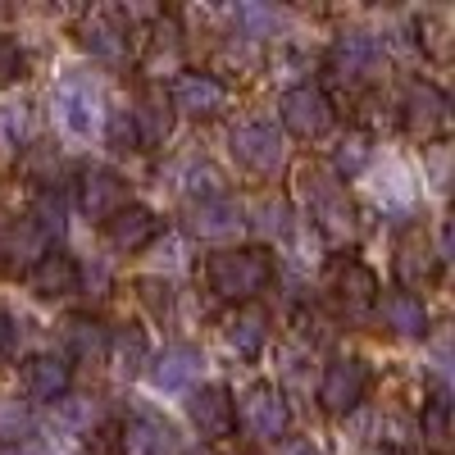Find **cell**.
Segmentation results:
<instances>
[{
    "mask_svg": "<svg viewBox=\"0 0 455 455\" xmlns=\"http://www.w3.org/2000/svg\"><path fill=\"white\" fill-rule=\"evenodd\" d=\"M68 387H73V369L60 360V355H32V360H23V392L32 396V401H60V396H68Z\"/></svg>",
    "mask_w": 455,
    "mask_h": 455,
    "instance_id": "cell-20",
    "label": "cell"
},
{
    "mask_svg": "<svg viewBox=\"0 0 455 455\" xmlns=\"http://www.w3.org/2000/svg\"><path fill=\"white\" fill-rule=\"evenodd\" d=\"M14 341H19V328H14V319H10L5 310H0V360L14 351Z\"/></svg>",
    "mask_w": 455,
    "mask_h": 455,
    "instance_id": "cell-41",
    "label": "cell"
},
{
    "mask_svg": "<svg viewBox=\"0 0 455 455\" xmlns=\"http://www.w3.org/2000/svg\"><path fill=\"white\" fill-rule=\"evenodd\" d=\"M64 347H68V355L78 364H105L109 360V328L87 319V315H78V319H68V328H64Z\"/></svg>",
    "mask_w": 455,
    "mask_h": 455,
    "instance_id": "cell-24",
    "label": "cell"
},
{
    "mask_svg": "<svg viewBox=\"0 0 455 455\" xmlns=\"http://www.w3.org/2000/svg\"><path fill=\"white\" fill-rule=\"evenodd\" d=\"M109 355L119 360L114 369H119L124 378H137L146 369V337L141 328H124V332H109Z\"/></svg>",
    "mask_w": 455,
    "mask_h": 455,
    "instance_id": "cell-30",
    "label": "cell"
},
{
    "mask_svg": "<svg viewBox=\"0 0 455 455\" xmlns=\"http://www.w3.org/2000/svg\"><path fill=\"white\" fill-rule=\"evenodd\" d=\"M23 68H28L23 51L10 42V36H0V83H14V78H23Z\"/></svg>",
    "mask_w": 455,
    "mask_h": 455,
    "instance_id": "cell-39",
    "label": "cell"
},
{
    "mask_svg": "<svg viewBox=\"0 0 455 455\" xmlns=\"http://www.w3.org/2000/svg\"><path fill=\"white\" fill-rule=\"evenodd\" d=\"M55 424H60L64 433L87 437V433L100 424V401H96V396H60V401H55Z\"/></svg>",
    "mask_w": 455,
    "mask_h": 455,
    "instance_id": "cell-28",
    "label": "cell"
},
{
    "mask_svg": "<svg viewBox=\"0 0 455 455\" xmlns=\"http://www.w3.org/2000/svg\"><path fill=\"white\" fill-rule=\"evenodd\" d=\"M0 455H51V451H46L42 442H32V437H28V442H10V446H0Z\"/></svg>",
    "mask_w": 455,
    "mask_h": 455,
    "instance_id": "cell-42",
    "label": "cell"
},
{
    "mask_svg": "<svg viewBox=\"0 0 455 455\" xmlns=\"http://www.w3.org/2000/svg\"><path fill=\"white\" fill-rule=\"evenodd\" d=\"M405 132L419 141H437L446 132V96L433 83H414L405 92Z\"/></svg>",
    "mask_w": 455,
    "mask_h": 455,
    "instance_id": "cell-13",
    "label": "cell"
},
{
    "mask_svg": "<svg viewBox=\"0 0 455 455\" xmlns=\"http://www.w3.org/2000/svg\"><path fill=\"white\" fill-rule=\"evenodd\" d=\"M223 337H228V347H233L242 360H255L264 351V341H269V310L255 306V300H246V306H237L233 315H228Z\"/></svg>",
    "mask_w": 455,
    "mask_h": 455,
    "instance_id": "cell-19",
    "label": "cell"
},
{
    "mask_svg": "<svg viewBox=\"0 0 455 455\" xmlns=\"http://www.w3.org/2000/svg\"><path fill=\"white\" fill-rule=\"evenodd\" d=\"M205 283L214 296L223 300H246L255 291H264L274 283V259L269 251H259V246H233V251H219L205 259Z\"/></svg>",
    "mask_w": 455,
    "mask_h": 455,
    "instance_id": "cell-1",
    "label": "cell"
},
{
    "mask_svg": "<svg viewBox=\"0 0 455 455\" xmlns=\"http://www.w3.org/2000/svg\"><path fill=\"white\" fill-rule=\"evenodd\" d=\"M28 287L36 296H46V300H60V296H73L83 287V269H78V259L64 255V251H46L42 259L28 269Z\"/></svg>",
    "mask_w": 455,
    "mask_h": 455,
    "instance_id": "cell-16",
    "label": "cell"
},
{
    "mask_svg": "<svg viewBox=\"0 0 455 455\" xmlns=\"http://www.w3.org/2000/svg\"><path fill=\"white\" fill-rule=\"evenodd\" d=\"M119 455H182V442L164 414L132 410L119 428Z\"/></svg>",
    "mask_w": 455,
    "mask_h": 455,
    "instance_id": "cell-9",
    "label": "cell"
},
{
    "mask_svg": "<svg viewBox=\"0 0 455 455\" xmlns=\"http://www.w3.org/2000/svg\"><path fill=\"white\" fill-rule=\"evenodd\" d=\"M187 196H192V205L219 201L223 196V173L214 164H192V169H187Z\"/></svg>",
    "mask_w": 455,
    "mask_h": 455,
    "instance_id": "cell-33",
    "label": "cell"
},
{
    "mask_svg": "<svg viewBox=\"0 0 455 455\" xmlns=\"http://www.w3.org/2000/svg\"><path fill=\"white\" fill-rule=\"evenodd\" d=\"M300 192H306V210L315 233L328 242H347L355 233V210L347 201V187L323 169H300Z\"/></svg>",
    "mask_w": 455,
    "mask_h": 455,
    "instance_id": "cell-2",
    "label": "cell"
},
{
    "mask_svg": "<svg viewBox=\"0 0 455 455\" xmlns=\"http://www.w3.org/2000/svg\"><path fill=\"white\" fill-rule=\"evenodd\" d=\"M259 228H264V233H274V237H287V233H291V210H287L283 196L264 201V219H259Z\"/></svg>",
    "mask_w": 455,
    "mask_h": 455,
    "instance_id": "cell-38",
    "label": "cell"
},
{
    "mask_svg": "<svg viewBox=\"0 0 455 455\" xmlns=\"http://www.w3.org/2000/svg\"><path fill=\"white\" fill-rule=\"evenodd\" d=\"M23 132H28V109H23V105L0 109V137H5V146L23 141Z\"/></svg>",
    "mask_w": 455,
    "mask_h": 455,
    "instance_id": "cell-40",
    "label": "cell"
},
{
    "mask_svg": "<svg viewBox=\"0 0 455 455\" xmlns=\"http://www.w3.org/2000/svg\"><path fill=\"white\" fill-rule=\"evenodd\" d=\"M132 287H137V296H141V306L150 310V319H160V323L173 319V287H169L164 278H137Z\"/></svg>",
    "mask_w": 455,
    "mask_h": 455,
    "instance_id": "cell-31",
    "label": "cell"
},
{
    "mask_svg": "<svg viewBox=\"0 0 455 455\" xmlns=\"http://www.w3.org/2000/svg\"><path fill=\"white\" fill-rule=\"evenodd\" d=\"M369 383L373 373L360 355H341L323 369V383H319V405L328 414H351L364 396H369Z\"/></svg>",
    "mask_w": 455,
    "mask_h": 455,
    "instance_id": "cell-4",
    "label": "cell"
},
{
    "mask_svg": "<svg viewBox=\"0 0 455 455\" xmlns=\"http://www.w3.org/2000/svg\"><path fill=\"white\" fill-rule=\"evenodd\" d=\"M378 64H383V46H378L369 32L337 36L332 51H328V73L337 83H347V87H364L378 73Z\"/></svg>",
    "mask_w": 455,
    "mask_h": 455,
    "instance_id": "cell-10",
    "label": "cell"
},
{
    "mask_svg": "<svg viewBox=\"0 0 455 455\" xmlns=\"http://www.w3.org/2000/svg\"><path fill=\"white\" fill-rule=\"evenodd\" d=\"M378 455H410V451H396V446H387V451H378Z\"/></svg>",
    "mask_w": 455,
    "mask_h": 455,
    "instance_id": "cell-45",
    "label": "cell"
},
{
    "mask_svg": "<svg viewBox=\"0 0 455 455\" xmlns=\"http://www.w3.org/2000/svg\"><path fill=\"white\" fill-rule=\"evenodd\" d=\"M128 114H132V124H137V141H141V150H146V146H160V141L173 132V109H169V100L156 96V92H146Z\"/></svg>",
    "mask_w": 455,
    "mask_h": 455,
    "instance_id": "cell-25",
    "label": "cell"
},
{
    "mask_svg": "<svg viewBox=\"0 0 455 455\" xmlns=\"http://www.w3.org/2000/svg\"><path fill=\"white\" fill-rule=\"evenodd\" d=\"M328 296L337 300V310L347 319H364L378 300V278L360 259H337L328 269Z\"/></svg>",
    "mask_w": 455,
    "mask_h": 455,
    "instance_id": "cell-7",
    "label": "cell"
},
{
    "mask_svg": "<svg viewBox=\"0 0 455 455\" xmlns=\"http://www.w3.org/2000/svg\"><path fill=\"white\" fill-rule=\"evenodd\" d=\"M433 274H437V255L424 246V237H405V242L396 246V278H401V291L424 287Z\"/></svg>",
    "mask_w": 455,
    "mask_h": 455,
    "instance_id": "cell-26",
    "label": "cell"
},
{
    "mask_svg": "<svg viewBox=\"0 0 455 455\" xmlns=\"http://www.w3.org/2000/svg\"><path fill=\"white\" fill-rule=\"evenodd\" d=\"M105 137H109V146L114 150H141V141H137V124H132V114L128 109H109L105 114Z\"/></svg>",
    "mask_w": 455,
    "mask_h": 455,
    "instance_id": "cell-35",
    "label": "cell"
},
{
    "mask_svg": "<svg viewBox=\"0 0 455 455\" xmlns=\"http://www.w3.org/2000/svg\"><path fill=\"white\" fill-rule=\"evenodd\" d=\"M83 46L96 55V60H105V64H124L128 60V28H124V19L119 14H92L87 23H83Z\"/></svg>",
    "mask_w": 455,
    "mask_h": 455,
    "instance_id": "cell-22",
    "label": "cell"
},
{
    "mask_svg": "<svg viewBox=\"0 0 455 455\" xmlns=\"http://www.w3.org/2000/svg\"><path fill=\"white\" fill-rule=\"evenodd\" d=\"M0 437H5V442H28L32 437V419H28V410L19 401L0 405Z\"/></svg>",
    "mask_w": 455,
    "mask_h": 455,
    "instance_id": "cell-37",
    "label": "cell"
},
{
    "mask_svg": "<svg viewBox=\"0 0 455 455\" xmlns=\"http://www.w3.org/2000/svg\"><path fill=\"white\" fill-rule=\"evenodd\" d=\"M201 369H205V355L196 347H187V341H173V347H164L150 360V383L160 392H187L201 378Z\"/></svg>",
    "mask_w": 455,
    "mask_h": 455,
    "instance_id": "cell-14",
    "label": "cell"
},
{
    "mask_svg": "<svg viewBox=\"0 0 455 455\" xmlns=\"http://www.w3.org/2000/svg\"><path fill=\"white\" fill-rule=\"evenodd\" d=\"M55 124L68 141H92L105 124V96L87 73H68L55 87Z\"/></svg>",
    "mask_w": 455,
    "mask_h": 455,
    "instance_id": "cell-3",
    "label": "cell"
},
{
    "mask_svg": "<svg viewBox=\"0 0 455 455\" xmlns=\"http://www.w3.org/2000/svg\"><path fill=\"white\" fill-rule=\"evenodd\" d=\"M287 455H319V451H310V446H296V451H287Z\"/></svg>",
    "mask_w": 455,
    "mask_h": 455,
    "instance_id": "cell-43",
    "label": "cell"
},
{
    "mask_svg": "<svg viewBox=\"0 0 455 455\" xmlns=\"http://www.w3.org/2000/svg\"><path fill=\"white\" fill-rule=\"evenodd\" d=\"M46 237H42V228H36L32 219H19V223H10L5 233H0V259L5 264H14V269H32L36 259L46 255Z\"/></svg>",
    "mask_w": 455,
    "mask_h": 455,
    "instance_id": "cell-23",
    "label": "cell"
},
{
    "mask_svg": "<svg viewBox=\"0 0 455 455\" xmlns=\"http://www.w3.org/2000/svg\"><path fill=\"white\" fill-rule=\"evenodd\" d=\"M187 455H214V451L210 446H196V451H187Z\"/></svg>",
    "mask_w": 455,
    "mask_h": 455,
    "instance_id": "cell-44",
    "label": "cell"
},
{
    "mask_svg": "<svg viewBox=\"0 0 455 455\" xmlns=\"http://www.w3.org/2000/svg\"><path fill=\"white\" fill-rule=\"evenodd\" d=\"M233 28L242 36H264V32L278 28V10H269V5H237L233 10Z\"/></svg>",
    "mask_w": 455,
    "mask_h": 455,
    "instance_id": "cell-34",
    "label": "cell"
},
{
    "mask_svg": "<svg viewBox=\"0 0 455 455\" xmlns=\"http://www.w3.org/2000/svg\"><path fill=\"white\" fill-rule=\"evenodd\" d=\"M369 160H373L369 137H364V132H347V137L332 146V178H337V182H341V178H360V173L369 169Z\"/></svg>",
    "mask_w": 455,
    "mask_h": 455,
    "instance_id": "cell-27",
    "label": "cell"
},
{
    "mask_svg": "<svg viewBox=\"0 0 455 455\" xmlns=\"http://www.w3.org/2000/svg\"><path fill=\"white\" fill-rule=\"evenodd\" d=\"M32 223L42 228V237H64L68 233V196L60 187H46V192H36V205H32Z\"/></svg>",
    "mask_w": 455,
    "mask_h": 455,
    "instance_id": "cell-29",
    "label": "cell"
},
{
    "mask_svg": "<svg viewBox=\"0 0 455 455\" xmlns=\"http://www.w3.org/2000/svg\"><path fill=\"white\" fill-rule=\"evenodd\" d=\"M242 428H246L255 442H278V437H287V428H291V405L283 401L278 387L259 383V387H251V392L242 396Z\"/></svg>",
    "mask_w": 455,
    "mask_h": 455,
    "instance_id": "cell-11",
    "label": "cell"
},
{
    "mask_svg": "<svg viewBox=\"0 0 455 455\" xmlns=\"http://www.w3.org/2000/svg\"><path fill=\"white\" fill-rule=\"evenodd\" d=\"M187 228H192L196 237H205V242H228V237H237L242 228H246V214H242V205L233 196H219V201L192 205Z\"/></svg>",
    "mask_w": 455,
    "mask_h": 455,
    "instance_id": "cell-18",
    "label": "cell"
},
{
    "mask_svg": "<svg viewBox=\"0 0 455 455\" xmlns=\"http://www.w3.org/2000/svg\"><path fill=\"white\" fill-rule=\"evenodd\" d=\"M105 237H109L114 251H124V255L146 251L150 242L160 237V219H156V210H146V205H124L105 223Z\"/></svg>",
    "mask_w": 455,
    "mask_h": 455,
    "instance_id": "cell-17",
    "label": "cell"
},
{
    "mask_svg": "<svg viewBox=\"0 0 455 455\" xmlns=\"http://www.w3.org/2000/svg\"><path fill=\"white\" fill-rule=\"evenodd\" d=\"M233 156L242 169L269 178L287 164V141L274 124H242V128H233Z\"/></svg>",
    "mask_w": 455,
    "mask_h": 455,
    "instance_id": "cell-6",
    "label": "cell"
},
{
    "mask_svg": "<svg viewBox=\"0 0 455 455\" xmlns=\"http://www.w3.org/2000/svg\"><path fill=\"white\" fill-rule=\"evenodd\" d=\"M278 109H283V128H287L291 137L315 141V137H323V132L332 128V100H328L315 83H300V87L283 92Z\"/></svg>",
    "mask_w": 455,
    "mask_h": 455,
    "instance_id": "cell-8",
    "label": "cell"
},
{
    "mask_svg": "<svg viewBox=\"0 0 455 455\" xmlns=\"http://www.w3.org/2000/svg\"><path fill=\"white\" fill-rule=\"evenodd\" d=\"M178 28L173 23H160L156 28V36H150V55H146V68L150 73H164V68H173L178 64Z\"/></svg>",
    "mask_w": 455,
    "mask_h": 455,
    "instance_id": "cell-32",
    "label": "cell"
},
{
    "mask_svg": "<svg viewBox=\"0 0 455 455\" xmlns=\"http://www.w3.org/2000/svg\"><path fill=\"white\" fill-rule=\"evenodd\" d=\"M419 428H424V437H428L433 446H446V442H451V405H446L442 396H437V401H428Z\"/></svg>",
    "mask_w": 455,
    "mask_h": 455,
    "instance_id": "cell-36",
    "label": "cell"
},
{
    "mask_svg": "<svg viewBox=\"0 0 455 455\" xmlns=\"http://www.w3.org/2000/svg\"><path fill=\"white\" fill-rule=\"evenodd\" d=\"M373 310H378V319H383L396 337H424L428 332V310H424V300L414 296V291H387V296H378Z\"/></svg>",
    "mask_w": 455,
    "mask_h": 455,
    "instance_id": "cell-21",
    "label": "cell"
},
{
    "mask_svg": "<svg viewBox=\"0 0 455 455\" xmlns=\"http://www.w3.org/2000/svg\"><path fill=\"white\" fill-rule=\"evenodd\" d=\"M78 205H83L87 219L109 223L114 214L128 205V182L114 173V169H87L83 182H78Z\"/></svg>",
    "mask_w": 455,
    "mask_h": 455,
    "instance_id": "cell-12",
    "label": "cell"
},
{
    "mask_svg": "<svg viewBox=\"0 0 455 455\" xmlns=\"http://www.w3.org/2000/svg\"><path fill=\"white\" fill-rule=\"evenodd\" d=\"M169 109L187 114V119H214V114L228 109V87L214 78V73L182 68L173 78V87H169Z\"/></svg>",
    "mask_w": 455,
    "mask_h": 455,
    "instance_id": "cell-5",
    "label": "cell"
},
{
    "mask_svg": "<svg viewBox=\"0 0 455 455\" xmlns=\"http://www.w3.org/2000/svg\"><path fill=\"white\" fill-rule=\"evenodd\" d=\"M187 414H192V424H196V433H201L205 442L228 437V433H233V424H237V405H233V396H228V387H219V383L192 392V401H187Z\"/></svg>",
    "mask_w": 455,
    "mask_h": 455,
    "instance_id": "cell-15",
    "label": "cell"
}]
</instances>
